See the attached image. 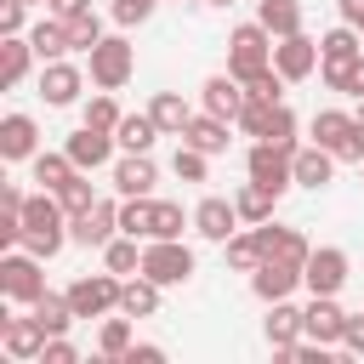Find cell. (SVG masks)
Wrapping results in <instances>:
<instances>
[{
    "label": "cell",
    "instance_id": "obj_1",
    "mask_svg": "<svg viewBox=\"0 0 364 364\" xmlns=\"http://www.w3.org/2000/svg\"><path fill=\"white\" fill-rule=\"evenodd\" d=\"M68 239H74V233H68V210L57 205V193H51V188L34 193V199L23 205V250H34L40 262H51Z\"/></svg>",
    "mask_w": 364,
    "mask_h": 364
},
{
    "label": "cell",
    "instance_id": "obj_21",
    "mask_svg": "<svg viewBox=\"0 0 364 364\" xmlns=\"http://www.w3.org/2000/svg\"><path fill=\"white\" fill-rule=\"evenodd\" d=\"M256 239H262V250H267V256L296 262V267H307V256H313V245H307L296 228H273V216H267V222H256Z\"/></svg>",
    "mask_w": 364,
    "mask_h": 364
},
{
    "label": "cell",
    "instance_id": "obj_15",
    "mask_svg": "<svg viewBox=\"0 0 364 364\" xmlns=\"http://www.w3.org/2000/svg\"><path fill=\"white\" fill-rule=\"evenodd\" d=\"M68 233H74V245H97V250H102V245L119 233V205H114V199H97L85 216L68 222Z\"/></svg>",
    "mask_w": 364,
    "mask_h": 364
},
{
    "label": "cell",
    "instance_id": "obj_32",
    "mask_svg": "<svg viewBox=\"0 0 364 364\" xmlns=\"http://www.w3.org/2000/svg\"><path fill=\"white\" fill-rule=\"evenodd\" d=\"M154 136H165V131L154 125V114H125V119H119V131H114V142H119L125 154H148V148H154Z\"/></svg>",
    "mask_w": 364,
    "mask_h": 364
},
{
    "label": "cell",
    "instance_id": "obj_3",
    "mask_svg": "<svg viewBox=\"0 0 364 364\" xmlns=\"http://www.w3.org/2000/svg\"><path fill=\"white\" fill-rule=\"evenodd\" d=\"M273 46H279V40H273L262 23H239V28L228 34V74L245 85L250 74H262V68L273 63Z\"/></svg>",
    "mask_w": 364,
    "mask_h": 364
},
{
    "label": "cell",
    "instance_id": "obj_54",
    "mask_svg": "<svg viewBox=\"0 0 364 364\" xmlns=\"http://www.w3.org/2000/svg\"><path fill=\"white\" fill-rule=\"evenodd\" d=\"M46 6H51V11H57V17H74V11H85V6H91V0H46Z\"/></svg>",
    "mask_w": 364,
    "mask_h": 364
},
{
    "label": "cell",
    "instance_id": "obj_11",
    "mask_svg": "<svg viewBox=\"0 0 364 364\" xmlns=\"http://www.w3.org/2000/svg\"><path fill=\"white\" fill-rule=\"evenodd\" d=\"M301 284H307L313 296H336V290L347 284V250H341V245H318V250L307 256V267H301Z\"/></svg>",
    "mask_w": 364,
    "mask_h": 364
},
{
    "label": "cell",
    "instance_id": "obj_24",
    "mask_svg": "<svg viewBox=\"0 0 364 364\" xmlns=\"http://www.w3.org/2000/svg\"><path fill=\"white\" fill-rule=\"evenodd\" d=\"M336 165H341V159H336L330 148H318V142H313V148H296V159H290V171H296L301 188H324V182L336 176Z\"/></svg>",
    "mask_w": 364,
    "mask_h": 364
},
{
    "label": "cell",
    "instance_id": "obj_46",
    "mask_svg": "<svg viewBox=\"0 0 364 364\" xmlns=\"http://www.w3.org/2000/svg\"><path fill=\"white\" fill-rule=\"evenodd\" d=\"M171 171L182 176V182H205V171H210V154H199V148H176V159H171Z\"/></svg>",
    "mask_w": 364,
    "mask_h": 364
},
{
    "label": "cell",
    "instance_id": "obj_52",
    "mask_svg": "<svg viewBox=\"0 0 364 364\" xmlns=\"http://www.w3.org/2000/svg\"><path fill=\"white\" fill-rule=\"evenodd\" d=\"M23 205H28V193H23V188H11V182H6V188H0V210H23Z\"/></svg>",
    "mask_w": 364,
    "mask_h": 364
},
{
    "label": "cell",
    "instance_id": "obj_28",
    "mask_svg": "<svg viewBox=\"0 0 364 364\" xmlns=\"http://www.w3.org/2000/svg\"><path fill=\"white\" fill-rule=\"evenodd\" d=\"M256 23H262L273 40L301 34V6H296V0H256Z\"/></svg>",
    "mask_w": 364,
    "mask_h": 364
},
{
    "label": "cell",
    "instance_id": "obj_22",
    "mask_svg": "<svg viewBox=\"0 0 364 364\" xmlns=\"http://www.w3.org/2000/svg\"><path fill=\"white\" fill-rule=\"evenodd\" d=\"M199 97H205V114H216V119H239V108H245V85L233 74H210Z\"/></svg>",
    "mask_w": 364,
    "mask_h": 364
},
{
    "label": "cell",
    "instance_id": "obj_4",
    "mask_svg": "<svg viewBox=\"0 0 364 364\" xmlns=\"http://www.w3.org/2000/svg\"><path fill=\"white\" fill-rule=\"evenodd\" d=\"M0 296L6 301H23V307H34L40 296H46V273H40V256L34 250H6L0 256Z\"/></svg>",
    "mask_w": 364,
    "mask_h": 364
},
{
    "label": "cell",
    "instance_id": "obj_27",
    "mask_svg": "<svg viewBox=\"0 0 364 364\" xmlns=\"http://www.w3.org/2000/svg\"><path fill=\"white\" fill-rule=\"evenodd\" d=\"M28 313L40 318V330H46V336H68V324L80 318V313H74V301H68V290H63V296H57V290H46Z\"/></svg>",
    "mask_w": 364,
    "mask_h": 364
},
{
    "label": "cell",
    "instance_id": "obj_59",
    "mask_svg": "<svg viewBox=\"0 0 364 364\" xmlns=\"http://www.w3.org/2000/svg\"><path fill=\"white\" fill-rule=\"evenodd\" d=\"M358 171H364V165H358Z\"/></svg>",
    "mask_w": 364,
    "mask_h": 364
},
{
    "label": "cell",
    "instance_id": "obj_6",
    "mask_svg": "<svg viewBox=\"0 0 364 364\" xmlns=\"http://www.w3.org/2000/svg\"><path fill=\"white\" fill-rule=\"evenodd\" d=\"M233 125H239L245 136H256V142H284V148H296V114H290V102H245Z\"/></svg>",
    "mask_w": 364,
    "mask_h": 364
},
{
    "label": "cell",
    "instance_id": "obj_30",
    "mask_svg": "<svg viewBox=\"0 0 364 364\" xmlns=\"http://www.w3.org/2000/svg\"><path fill=\"white\" fill-rule=\"evenodd\" d=\"M148 114H154V125H159L165 136H182V131H188V119H193V108L182 102V91H159V97L148 102Z\"/></svg>",
    "mask_w": 364,
    "mask_h": 364
},
{
    "label": "cell",
    "instance_id": "obj_37",
    "mask_svg": "<svg viewBox=\"0 0 364 364\" xmlns=\"http://www.w3.org/2000/svg\"><path fill=\"white\" fill-rule=\"evenodd\" d=\"M222 250H228V267H239V273H256V267L267 262V250H262L256 228H250V233H233V239H228Z\"/></svg>",
    "mask_w": 364,
    "mask_h": 364
},
{
    "label": "cell",
    "instance_id": "obj_53",
    "mask_svg": "<svg viewBox=\"0 0 364 364\" xmlns=\"http://www.w3.org/2000/svg\"><path fill=\"white\" fill-rule=\"evenodd\" d=\"M336 11H341V23H353V28L364 23V0H336Z\"/></svg>",
    "mask_w": 364,
    "mask_h": 364
},
{
    "label": "cell",
    "instance_id": "obj_50",
    "mask_svg": "<svg viewBox=\"0 0 364 364\" xmlns=\"http://www.w3.org/2000/svg\"><path fill=\"white\" fill-rule=\"evenodd\" d=\"M341 353H353V358H364V313H358V318L347 313V330H341Z\"/></svg>",
    "mask_w": 364,
    "mask_h": 364
},
{
    "label": "cell",
    "instance_id": "obj_58",
    "mask_svg": "<svg viewBox=\"0 0 364 364\" xmlns=\"http://www.w3.org/2000/svg\"><path fill=\"white\" fill-rule=\"evenodd\" d=\"M28 6H40V0H28Z\"/></svg>",
    "mask_w": 364,
    "mask_h": 364
},
{
    "label": "cell",
    "instance_id": "obj_51",
    "mask_svg": "<svg viewBox=\"0 0 364 364\" xmlns=\"http://www.w3.org/2000/svg\"><path fill=\"white\" fill-rule=\"evenodd\" d=\"M159 358H165V347H154V341H142V347L131 341V353H125V364H159Z\"/></svg>",
    "mask_w": 364,
    "mask_h": 364
},
{
    "label": "cell",
    "instance_id": "obj_49",
    "mask_svg": "<svg viewBox=\"0 0 364 364\" xmlns=\"http://www.w3.org/2000/svg\"><path fill=\"white\" fill-rule=\"evenodd\" d=\"M40 358H46V364H74L80 347H74L68 336H46V353H40Z\"/></svg>",
    "mask_w": 364,
    "mask_h": 364
},
{
    "label": "cell",
    "instance_id": "obj_23",
    "mask_svg": "<svg viewBox=\"0 0 364 364\" xmlns=\"http://www.w3.org/2000/svg\"><path fill=\"white\" fill-rule=\"evenodd\" d=\"M159 182V165L148 159V154H125L119 165H114V188H119V199H136V193H148Z\"/></svg>",
    "mask_w": 364,
    "mask_h": 364
},
{
    "label": "cell",
    "instance_id": "obj_38",
    "mask_svg": "<svg viewBox=\"0 0 364 364\" xmlns=\"http://www.w3.org/2000/svg\"><path fill=\"white\" fill-rule=\"evenodd\" d=\"M63 28H68V51H91L97 40H102V17L85 6V11H74V17H63Z\"/></svg>",
    "mask_w": 364,
    "mask_h": 364
},
{
    "label": "cell",
    "instance_id": "obj_36",
    "mask_svg": "<svg viewBox=\"0 0 364 364\" xmlns=\"http://www.w3.org/2000/svg\"><path fill=\"white\" fill-rule=\"evenodd\" d=\"M28 165H34V182H40V188H51V193H57L68 176H80V165L68 159V148H63V154H34Z\"/></svg>",
    "mask_w": 364,
    "mask_h": 364
},
{
    "label": "cell",
    "instance_id": "obj_5",
    "mask_svg": "<svg viewBox=\"0 0 364 364\" xmlns=\"http://www.w3.org/2000/svg\"><path fill=\"white\" fill-rule=\"evenodd\" d=\"M85 57H91V80H97L102 91H119V85L136 74V46H131L125 34H102Z\"/></svg>",
    "mask_w": 364,
    "mask_h": 364
},
{
    "label": "cell",
    "instance_id": "obj_48",
    "mask_svg": "<svg viewBox=\"0 0 364 364\" xmlns=\"http://www.w3.org/2000/svg\"><path fill=\"white\" fill-rule=\"evenodd\" d=\"M23 17H28V0H0V40L23 34Z\"/></svg>",
    "mask_w": 364,
    "mask_h": 364
},
{
    "label": "cell",
    "instance_id": "obj_33",
    "mask_svg": "<svg viewBox=\"0 0 364 364\" xmlns=\"http://www.w3.org/2000/svg\"><path fill=\"white\" fill-rule=\"evenodd\" d=\"M318 51H324V63H353V57H364V34L353 23H341V28L318 34Z\"/></svg>",
    "mask_w": 364,
    "mask_h": 364
},
{
    "label": "cell",
    "instance_id": "obj_19",
    "mask_svg": "<svg viewBox=\"0 0 364 364\" xmlns=\"http://www.w3.org/2000/svg\"><path fill=\"white\" fill-rule=\"evenodd\" d=\"M262 336H267V347H273V353H284V358H290V347L301 341V307H290V296H284V301H267Z\"/></svg>",
    "mask_w": 364,
    "mask_h": 364
},
{
    "label": "cell",
    "instance_id": "obj_16",
    "mask_svg": "<svg viewBox=\"0 0 364 364\" xmlns=\"http://www.w3.org/2000/svg\"><path fill=\"white\" fill-rule=\"evenodd\" d=\"M80 85H85V74L74 68V63H40V97H46V108H68L74 97H80Z\"/></svg>",
    "mask_w": 364,
    "mask_h": 364
},
{
    "label": "cell",
    "instance_id": "obj_34",
    "mask_svg": "<svg viewBox=\"0 0 364 364\" xmlns=\"http://www.w3.org/2000/svg\"><path fill=\"white\" fill-rule=\"evenodd\" d=\"M233 205H239V222H250V228H256V222H267V216H273L279 193H273V188H262V182H245V188L233 193Z\"/></svg>",
    "mask_w": 364,
    "mask_h": 364
},
{
    "label": "cell",
    "instance_id": "obj_45",
    "mask_svg": "<svg viewBox=\"0 0 364 364\" xmlns=\"http://www.w3.org/2000/svg\"><path fill=\"white\" fill-rule=\"evenodd\" d=\"M148 239H182V205L154 199V228H148Z\"/></svg>",
    "mask_w": 364,
    "mask_h": 364
},
{
    "label": "cell",
    "instance_id": "obj_29",
    "mask_svg": "<svg viewBox=\"0 0 364 364\" xmlns=\"http://www.w3.org/2000/svg\"><path fill=\"white\" fill-rule=\"evenodd\" d=\"M28 63H34V46H28V34H6V40H0V85H23Z\"/></svg>",
    "mask_w": 364,
    "mask_h": 364
},
{
    "label": "cell",
    "instance_id": "obj_13",
    "mask_svg": "<svg viewBox=\"0 0 364 364\" xmlns=\"http://www.w3.org/2000/svg\"><path fill=\"white\" fill-rule=\"evenodd\" d=\"M341 330H347V313L336 307V296H313V301L301 307V336H307V341L341 347Z\"/></svg>",
    "mask_w": 364,
    "mask_h": 364
},
{
    "label": "cell",
    "instance_id": "obj_9",
    "mask_svg": "<svg viewBox=\"0 0 364 364\" xmlns=\"http://www.w3.org/2000/svg\"><path fill=\"white\" fill-rule=\"evenodd\" d=\"M290 159H296V148H284V142H256V148L245 154V171H250V182H262V188L284 193V188L296 182Z\"/></svg>",
    "mask_w": 364,
    "mask_h": 364
},
{
    "label": "cell",
    "instance_id": "obj_8",
    "mask_svg": "<svg viewBox=\"0 0 364 364\" xmlns=\"http://www.w3.org/2000/svg\"><path fill=\"white\" fill-rule=\"evenodd\" d=\"M119 290H125L119 273H85L68 284V301L80 318H108V313H119Z\"/></svg>",
    "mask_w": 364,
    "mask_h": 364
},
{
    "label": "cell",
    "instance_id": "obj_2",
    "mask_svg": "<svg viewBox=\"0 0 364 364\" xmlns=\"http://www.w3.org/2000/svg\"><path fill=\"white\" fill-rule=\"evenodd\" d=\"M313 142L330 148L341 165H364V125L353 114H341V108H318L313 114Z\"/></svg>",
    "mask_w": 364,
    "mask_h": 364
},
{
    "label": "cell",
    "instance_id": "obj_10",
    "mask_svg": "<svg viewBox=\"0 0 364 364\" xmlns=\"http://www.w3.org/2000/svg\"><path fill=\"white\" fill-rule=\"evenodd\" d=\"M193 233L210 239V245H228V239L239 233V205L222 199V193H205V199L193 205Z\"/></svg>",
    "mask_w": 364,
    "mask_h": 364
},
{
    "label": "cell",
    "instance_id": "obj_55",
    "mask_svg": "<svg viewBox=\"0 0 364 364\" xmlns=\"http://www.w3.org/2000/svg\"><path fill=\"white\" fill-rule=\"evenodd\" d=\"M353 119H358V125H364V97H358V108H353Z\"/></svg>",
    "mask_w": 364,
    "mask_h": 364
},
{
    "label": "cell",
    "instance_id": "obj_35",
    "mask_svg": "<svg viewBox=\"0 0 364 364\" xmlns=\"http://www.w3.org/2000/svg\"><path fill=\"white\" fill-rule=\"evenodd\" d=\"M102 262H108V273H142V245H136V233H114L108 245H102Z\"/></svg>",
    "mask_w": 364,
    "mask_h": 364
},
{
    "label": "cell",
    "instance_id": "obj_41",
    "mask_svg": "<svg viewBox=\"0 0 364 364\" xmlns=\"http://www.w3.org/2000/svg\"><path fill=\"white\" fill-rule=\"evenodd\" d=\"M57 205L68 210V222H74V216H85V210L97 205V193H91V176H85V171H80V176H68V182L57 188Z\"/></svg>",
    "mask_w": 364,
    "mask_h": 364
},
{
    "label": "cell",
    "instance_id": "obj_18",
    "mask_svg": "<svg viewBox=\"0 0 364 364\" xmlns=\"http://www.w3.org/2000/svg\"><path fill=\"white\" fill-rule=\"evenodd\" d=\"M296 284H301V267H296V262H279V256H267V262L250 273V290H256V301H284Z\"/></svg>",
    "mask_w": 364,
    "mask_h": 364
},
{
    "label": "cell",
    "instance_id": "obj_20",
    "mask_svg": "<svg viewBox=\"0 0 364 364\" xmlns=\"http://www.w3.org/2000/svg\"><path fill=\"white\" fill-rule=\"evenodd\" d=\"M40 154V125L28 119V114H6L0 119V159H34Z\"/></svg>",
    "mask_w": 364,
    "mask_h": 364
},
{
    "label": "cell",
    "instance_id": "obj_25",
    "mask_svg": "<svg viewBox=\"0 0 364 364\" xmlns=\"http://www.w3.org/2000/svg\"><path fill=\"white\" fill-rule=\"evenodd\" d=\"M228 125H233V119L193 114V119H188V131H182V142H188V148H199V154H228Z\"/></svg>",
    "mask_w": 364,
    "mask_h": 364
},
{
    "label": "cell",
    "instance_id": "obj_7",
    "mask_svg": "<svg viewBox=\"0 0 364 364\" xmlns=\"http://www.w3.org/2000/svg\"><path fill=\"white\" fill-rule=\"evenodd\" d=\"M142 273L154 284H188L193 279V250L182 239H148L142 245Z\"/></svg>",
    "mask_w": 364,
    "mask_h": 364
},
{
    "label": "cell",
    "instance_id": "obj_42",
    "mask_svg": "<svg viewBox=\"0 0 364 364\" xmlns=\"http://www.w3.org/2000/svg\"><path fill=\"white\" fill-rule=\"evenodd\" d=\"M148 228H154V199H148V193H136V199H119V233H136V239H148Z\"/></svg>",
    "mask_w": 364,
    "mask_h": 364
},
{
    "label": "cell",
    "instance_id": "obj_43",
    "mask_svg": "<svg viewBox=\"0 0 364 364\" xmlns=\"http://www.w3.org/2000/svg\"><path fill=\"white\" fill-rule=\"evenodd\" d=\"M97 353H102V358H125V353H131V313H125V318H102Z\"/></svg>",
    "mask_w": 364,
    "mask_h": 364
},
{
    "label": "cell",
    "instance_id": "obj_31",
    "mask_svg": "<svg viewBox=\"0 0 364 364\" xmlns=\"http://www.w3.org/2000/svg\"><path fill=\"white\" fill-rule=\"evenodd\" d=\"M28 46H34L40 63H57V57L68 51V28H63V17H40V23L28 28Z\"/></svg>",
    "mask_w": 364,
    "mask_h": 364
},
{
    "label": "cell",
    "instance_id": "obj_47",
    "mask_svg": "<svg viewBox=\"0 0 364 364\" xmlns=\"http://www.w3.org/2000/svg\"><path fill=\"white\" fill-rule=\"evenodd\" d=\"M154 6H159V0H114L108 11H114V23H119V28H136V23H148V17H154Z\"/></svg>",
    "mask_w": 364,
    "mask_h": 364
},
{
    "label": "cell",
    "instance_id": "obj_57",
    "mask_svg": "<svg viewBox=\"0 0 364 364\" xmlns=\"http://www.w3.org/2000/svg\"><path fill=\"white\" fill-rule=\"evenodd\" d=\"M358 34H364V23H358Z\"/></svg>",
    "mask_w": 364,
    "mask_h": 364
},
{
    "label": "cell",
    "instance_id": "obj_14",
    "mask_svg": "<svg viewBox=\"0 0 364 364\" xmlns=\"http://www.w3.org/2000/svg\"><path fill=\"white\" fill-rule=\"evenodd\" d=\"M318 63H324V51H318V40H307V34H284V40L273 46V68H279L284 80H307Z\"/></svg>",
    "mask_w": 364,
    "mask_h": 364
},
{
    "label": "cell",
    "instance_id": "obj_26",
    "mask_svg": "<svg viewBox=\"0 0 364 364\" xmlns=\"http://www.w3.org/2000/svg\"><path fill=\"white\" fill-rule=\"evenodd\" d=\"M159 290H165V284H154L148 273H131L125 290H119V313H131V318H154V313H159Z\"/></svg>",
    "mask_w": 364,
    "mask_h": 364
},
{
    "label": "cell",
    "instance_id": "obj_17",
    "mask_svg": "<svg viewBox=\"0 0 364 364\" xmlns=\"http://www.w3.org/2000/svg\"><path fill=\"white\" fill-rule=\"evenodd\" d=\"M63 148H68V159H74L80 171H102V165L114 159V131H97V125H80V131H74V136H68Z\"/></svg>",
    "mask_w": 364,
    "mask_h": 364
},
{
    "label": "cell",
    "instance_id": "obj_56",
    "mask_svg": "<svg viewBox=\"0 0 364 364\" xmlns=\"http://www.w3.org/2000/svg\"><path fill=\"white\" fill-rule=\"evenodd\" d=\"M210 6H233V0H210Z\"/></svg>",
    "mask_w": 364,
    "mask_h": 364
},
{
    "label": "cell",
    "instance_id": "obj_12",
    "mask_svg": "<svg viewBox=\"0 0 364 364\" xmlns=\"http://www.w3.org/2000/svg\"><path fill=\"white\" fill-rule=\"evenodd\" d=\"M0 347H6L17 364H34V358L46 353V330H40V318H34V313H28V318L0 313Z\"/></svg>",
    "mask_w": 364,
    "mask_h": 364
},
{
    "label": "cell",
    "instance_id": "obj_39",
    "mask_svg": "<svg viewBox=\"0 0 364 364\" xmlns=\"http://www.w3.org/2000/svg\"><path fill=\"white\" fill-rule=\"evenodd\" d=\"M318 68H324V85L330 91L364 97V57H353V63H318Z\"/></svg>",
    "mask_w": 364,
    "mask_h": 364
},
{
    "label": "cell",
    "instance_id": "obj_40",
    "mask_svg": "<svg viewBox=\"0 0 364 364\" xmlns=\"http://www.w3.org/2000/svg\"><path fill=\"white\" fill-rule=\"evenodd\" d=\"M284 85H290V80L267 63L262 74H250V80H245V102H284Z\"/></svg>",
    "mask_w": 364,
    "mask_h": 364
},
{
    "label": "cell",
    "instance_id": "obj_44",
    "mask_svg": "<svg viewBox=\"0 0 364 364\" xmlns=\"http://www.w3.org/2000/svg\"><path fill=\"white\" fill-rule=\"evenodd\" d=\"M119 119H125V114H119L114 91H97V97L85 102V119H80V125H97V131H119Z\"/></svg>",
    "mask_w": 364,
    "mask_h": 364
}]
</instances>
